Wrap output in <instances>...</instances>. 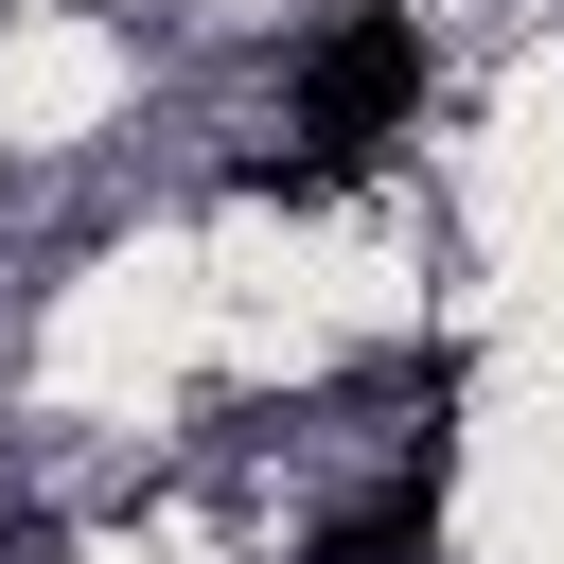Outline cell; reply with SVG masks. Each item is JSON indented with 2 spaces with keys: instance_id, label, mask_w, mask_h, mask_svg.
<instances>
[{
  "instance_id": "obj_2",
  "label": "cell",
  "mask_w": 564,
  "mask_h": 564,
  "mask_svg": "<svg viewBox=\"0 0 564 564\" xmlns=\"http://www.w3.org/2000/svg\"><path fill=\"white\" fill-rule=\"evenodd\" d=\"M423 546H441V423H423L352 511H317V564H423Z\"/></svg>"
},
{
  "instance_id": "obj_1",
  "label": "cell",
  "mask_w": 564,
  "mask_h": 564,
  "mask_svg": "<svg viewBox=\"0 0 564 564\" xmlns=\"http://www.w3.org/2000/svg\"><path fill=\"white\" fill-rule=\"evenodd\" d=\"M405 106H423V18L352 0V18L300 53V176H352V159H370Z\"/></svg>"
}]
</instances>
